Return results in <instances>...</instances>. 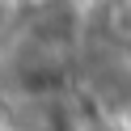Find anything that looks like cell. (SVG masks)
I'll use <instances>...</instances> for the list:
<instances>
[{
  "mask_svg": "<svg viewBox=\"0 0 131 131\" xmlns=\"http://www.w3.org/2000/svg\"><path fill=\"white\" fill-rule=\"evenodd\" d=\"M127 9H131V0H127Z\"/></svg>",
  "mask_w": 131,
  "mask_h": 131,
  "instance_id": "cell-1",
  "label": "cell"
}]
</instances>
